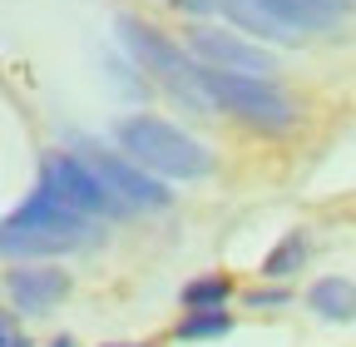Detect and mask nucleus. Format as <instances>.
<instances>
[{
    "label": "nucleus",
    "instance_id": "obj_1",
    "mask_svg": "<svg viewBox=\"0 0 356 347\" xmlns=\"http://www.w3.org/2000/svg\"><path fill=\"white\" fill-rule=\"evenodd\" d=\"M114 139H119V149L139 164V169H149L154 179H184V184H188V179L213 174L208 144H198L188 129H178V124H168V119L129 114V119H119Z\"/></svg>",
    "mask_w": 356,
    "mask_h": 347
},
{
    "label": "nucleus",
    "instance_id": "obj_2",
    "mask_svg": "<svg viewBox=\"0 0 356 347\" xmlns=\"http://www.w3.org/2000/svg\"><path fill=\"white\" fill-rule=\"evenodd\" d=\"M114 30H119V40H124V50L139 60L149 75H159L173 95H184L193 109H213V100H208V90H203V65H198L184 45H173L163 30L144 25L139 15H119Z\"/></svg>",
    "mask_w": 356,
    "mask_h": 347
},
{
    "label": "nucleus",
    "instance_id": "obj_3",
    "mask_svg": "<svg viewBox=\"0 0 356 347\" xmlns=\"http://www.w3.org/2000/svg\"><path fill=\"white\" fill-rule=\"evenodd\" d=\"M203 90L218 109L238 114L243 124L262 129V134H287L297 124V105L277 90L273 79H248V75H218V70H203Z\"/></svg>",
    "mask_w": 356,
    "mask_h": 347
},
{
    "label": "nucleus",
    "instance_id": "obj_4",
    "mask_svg": "<svg viewBox=\"0 0 356 347\" xmlns=\"http://www.w3.org/2000/svg\"><path fill=\"white\" fill-rule=\"evenodd\" d=\"M40 184L44 189H55V199L74 213H84V219H119V213H129L104 184H99V174L89 169L79 154H60L50 149L40 159Z\"/></svg>",
    "mask_w": 356,
    "mask_h": 347
},
{
    "label": "nucleus",
    "instance_id": "obj_5",
    "mask_svg": "<svg viewBox=\"0 0 356 347\" xmlns=\"http://www.w3.org/2000/svg\"><path fill=\"white\" fill-rule=\"evenodd\" d=\"M188 55L203 70H218V75H248V79L277 75V60L267 45H252V40H238L228 30H208V25L188 30Z\"/></svg>",
    "mask_w": 356,
    "mask_h": 347
},
{
    "label": "nucleus",
    "instance_id": "obj_6",
    "mask_svg": "<svg viewBox=\"0 0 356 347\" xmlns=\"http://www.w3.org/2000/svg\"><path fill=\"white\" fill-rule=\"evenodd\" d=\"M89 169L99 174V184L124 203V208H168L173 203V194L154 179L149 169H139L129 154H109V149H84L79 154Z\"/></svg>",
    "mask_w": 356,
    "mask_h": 347
},
{
    "label": "nucleus",
    "instance_id": "obj_7",
    "mask_svg": "<svg viewBox=\"0 0 356 347\" xmlns=\"http://www.w3.org/2000/svg\"><path fill=\"white\" fill-rule=\"evenodd\" d=\"M6 293L15 302V313H50L70 293V273H60V268H15V273H6Z\"/></svg>",
    "mask_w": 356,
    "mask_h": 347
},
{
    "label": "nucleus",
    "instance_id": "obj_8",
    "mask_svg": "<svg viewBox=\"0 0 356 347\" xmlns=\"http://www.w3.org/2000/svg\"><path fill=\"white\" fill-rule=\"evenodd\" d=\"M213 10H218L222 20H233L238 30H248V35L273 40V45H292V40H302L297 30H287L273 10H267L262 0H213Z\"/></svg>",
    "mask_w": 356,
    "mask_h": 347
},
{
    "label": "nucleus",
    "instance_id": "obj_9",
    "mask_svg": "<svg viewBox=\"0 0 356 347\" xmlns=\"http://www.w3.org/2000/svg\"><path fill=\"white\" fill-rule=\"evenodd\" d=\"M307 308L317 313V318H327V323H351L356 318V283L351 278H317L307 288Z\"/></svg>",
    "mask_w": 356,
    "mask_h": 347
},
{
    "label": "nucleus",
    "instance_id": "obj_10",
    "mask_svg": "<svg viewBox=\"0 0 356 347\" xmlns=\"http://www.w3.org/2000/svg\"><path fill=\"white\" fill-rule=\"evenodd\" d=\"M228 298H233V278H222V273L184 283V308L188 313H222V308H228Z\"/></svg>",
    "mask_w": 356,
    "mask_h": 347
},
{
    "label": "nucleus",
    "instance_id": "obj_11",
    "mask_svg": "<svg viewBox=\"0 0 356 347\" xmlns=\"http://www.w3.org/2000/svg\"><path fill=\"white\" fill-rule=\"evenodd\" d=\"M307 253H312V243H307V233H287L273 253L262 258V278H292V273H302V263H307Z\"/></svg>",
    "mask_w": 356,
    "mask_h": 347
},
{
    "label": "nucleus",
    "instance_id": "obj_12",
    "mask_svg": "<svg viewBox=\"0 0 356 347\" xmlns=\"http://www.w3.org/2000/svg\"><path fill=\"white\" fill-rule=\"evenodd\" d=\"M222 332H233V313L222 308V313H188L184 323L173 327L178 342H198V337H222Z\"/></svg>",
    "mask_w": 356,
    "mask_h": 347
},
{
    "label": "nucleus",
    "instance_id": "obj_13",
    "mask_svg": "<svg viewBox=\"0 0 356 347\" xmlns=\"http://www.w3.org/2000/svg\"><path fill=\"white\" fill-rule=\"evenodd\" d=\"M243 302H248V308H287V302H292V293L287 288H252V293H243Z\"/></svg>",
    "mask_w": 356,
    "mask_h": 347
},
{
    "label": "nucleus",
    "instance_id": "obj_14",
    "mask_svg": "<svg viewBox=\"0 0 356 347\" xmlns=\"http://www.w3.org/2000/svg\"><path fill=\"white\" fill-rule=\"evenodd\" d=\"M0 347H35V342L25 337L20 318H15V313H6V308H0Z\"/></svg>",
    "mask_w": 356,
    "mask_h": 347
},
{
    "label": "nucleus",
    "instance_id": "obj_15",
    "mask_svg": "<svg viewBox=\"0 0 356 347\" xmlns=\"http://www.w3.org/2000/svg\"><path fill=\"white\" fill-rule=\"evenodd\" d=\"M297 6H307V10H322L327 20H341V10H346V0H297Z\"/></svg>",
    "mask_w": 356,
    "mask_h": 347
},
{
    "label": "nucleus",
    "instance_id": "obj_16",
    "mask_svg": "<svg viewBox=\"0 0 356 347\" xmlns=\"http://www.w3.org/2000/svg\"><path fill=\"white\" fill-rule=\"evenodd\" d=\"M163 6H173V10H188V15H203V10H213V0H163Z\"/></svg>",
    "mask_w": 356,
    "mask_h": 347
},
{
    "label": "nucleus",
    "instance_id": "obj_17",
    "mask_svg": "<svg viewBox=\"0 0 356 347\" xmlns=\"http://www.w3.org/2000/svg\"><path fill=\"white\" fill-rule=\"evenodd\" d=\"M104 347H149V342H104Z\"/></svg>",
    "mask_w": 356,
    "mask_h": 347
},
{
    "label": "nucleus",
    "instance_id": "obj_18",
    "mask_svg": "<svg viewBox=\"0 0 356 347\" xmlns=\"http://www.w3.org/2000/svg\"><path fill=\"white\" fill-rule=\"evenodd\" d=\"M50 347H74V342H70V337H55V342H50Z\"/></svg>",
    "mask_w": 356,
    "mask_h": 347
}]
</instances>
